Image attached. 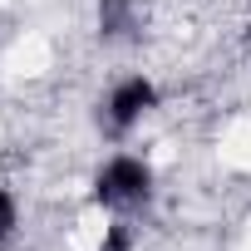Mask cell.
Here are the masks:
<instances>
[{
  "label": "cell",
  "mask_w": 251,
  "mask_h": 251,
  "mask_svg": "<svg viewBox=\"0 0 251 251\" xmlns=\"http://www.w3.org/2000/svg\"><path fill=\"white\" fill-rule=\"evenodd\" d=\"M15 226H20V202H15L10 187H0V246L15 236Z\"/></svg>",
  "instance_id": "3957f363"
},
{
  "label": "cell",
  "mask_w": 251,
  "mask_h": 251,
  "mask_svg": "<svg viewBox=\"0 0 251 251\" xmlns=\"http://www.w3.org/2000/svg\"><path fill=\"white\" fill-rule=\"evenodd\" d=\"M0 251H5V246H0Z\"/></svg>",
  "instance_id": "277c9868"
},
{
  "label": "cell",
  "mask_w": 251,
  "mask_h": 251,
  "mask_svg": "<svg viewBox=\"0 0 251 251\" xmlns=\"http://www.w3.org/2000/svg\"><path fill=\"white\" fill-rule=\"evenodd\" d=\"M158 103H163V94H158V84H153L148 74H123V79H113V89L103 94L99 118H103V128H108V133L123 138V133H133Z\"/></svg>",
  "instance_id": "7a4b0ae2"
},
{
  "label": "cell",
  "mask_w": 251,
  "mask_h": 251,
  "mask_svg": "<svg viewBox=\"0 0 251 251\" xmlns=\"http://www.w3.org/2000/svg\"><path fill=\"white\" fill-rule=\"evenodd\" d=\"M153 182L158 177L143 153H108L94 173L89 197H94V207H138L153 197Z\"/></svg>",
  "instance_id": "6da1fadb"
}]
</instances>
